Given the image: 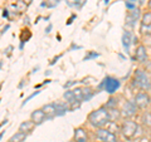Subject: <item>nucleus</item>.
<instances>
[{"instance_id":"f8f14e48","label":"nucleus","mask_w":151,"mask_h":142,"mask_svg":"<svg viewBox=\"0 0 151 142\" xmlns=\"http://www.w3.org/2000/svg\"><path fill=\"white\" fill-rule=\"evenodd\" d=\"M42 110L43 112L45 113L47 116V120H50V118H53L57 116V108H55V103H47L42 107Z\"/></svg>"},{"instance_id":"f3484780","label":"nucleus","mask_w":151,"mask_h":142,"mask_svg":"<svg viewBox=\"0 0 151 142\" xmlns=\"http://www.w3.org/2000/svg\"><path fill=\"white\" fill-rule=\"evenodd\" d=\"M141 25H151V11H146L141 15Z\"/></svg>"},{"instance_id":"473e14b6","label":"nucleus","mask_w":151,"mask_h":142,"mask_svg":"<svg viewBox=\"0 0 151 142\" xmlns=\"http://www.w3.org/2000/svg\"><path fill=\"white\" fill-rule=\"evenodd\" d=\"M147 5H149V8L151 9V0H149V4H147Z\"/></svg>"},{"instance_id":"aec40b11","label":"nucleus","mask_w":151,"mask_h":142,"mask_svg":"<svg viewBox=\"0 0 151 142\" xmlns=\"http://www.w3.org/2000/svg\"><path fill=\"white\" fill-rule=\"evenodd\" d=\"M14 6L17 8V10H18V11H24L28 5L25 4L24 0H18V1L15 3V5H14Z\"/></svg>"},{"instance_id":"4468645a","label":"nucleus","mask_w":151,"mask_h":142,"mask_svg":"<svg viewBox=\"0 0 151 142\" xmlns=\"http://www.w3.org/2000/svg\"><path fill=\"white\" fill-rule=\"evenodd\" d=\"M34 127H35V125L33 121H24L19 126V131L24 132V133H30V132L34 130Z\"/></svg>"},{"instance_id":"dca6fc26","label":"nucleus","mask_w":151,"mask_h":142,"mask_svg":"<svg viewBox=\"0 0 151 142\" xmlns=\"http://www.w3.org/2000/svg\"><path fill=\"white\" fill-rule=\"evenodd\" d=\"M27 138V133H24V132H17L15 135H13L10 138H9L8 142H23Z\"/></svg>"},{"instance_id":"b1692460","label":"nucleus","mask_w":151,"mask_h":142,"mask_svg":"<svg viewBox=\"0 0 151 142\" xmlns=\"http://www.w3.org/2000/svg\"><path fill=\"white\" fill-rule=\"evenodd\" d=\"M96 57H98V53H94V52H89V53L84 57V60H88V59H91V58H96Z\"/></svg>"},{"instance_id":"f03ea898","label":"nucleus","mask_w":151,"mask_h":142,"mask_svg":"<svg viewBox=\"0 0 151 142\" xmlns=\"http://www.w3.org/2000/svg\"><path fill=\"white\" fill-rule=\"evenodd\" d=\"M134 82L141 91H149L151 89V78L145 69H136L134 74Z\"/></svg>"},{"instance_id":"a878e982","label":"nucleus","mask_w":151,"mask_h":142,"mask_svg":"<svg viewBox=\"0 0 151 142\" xmlns=\"http://www.w3.org/2000/svg\"><path fill=\"white\" fill-rule=\"evenodd\" d=\"M87 0H76V8L77 9H81L84 4H86Z\"/></svg>"},{"instance_id":"1a4fd4ad","label":"nucleus","mask_w":151,"mask_h":142,"mask_svg":"<svg viewBox=\"0 0 151 142\" xmlns=\"http://www.w3.org/2000/svg\"><path fill=\"white\" fill-rule=\"evenodd\" d=\"M47 120V116H45V113L43 112V110H35V111H33L32 112V116H30V121L34 122V125L35 126H39L42 125L43 122Z\"/></svg>"},{"instance_id":"a211bd4d","label":"nucleus","mask_w":151,"mask_h":142,"mask_svg":"<svg viewBox=\"0 0 151 142\" xmlns=\"http://www.w3.org/2000/svg\"><path fill=\"white\" fill-rule=\"evenodd\" d=\"M93 94H94V92L89 87L83 88V101H88L89 98L93 97Z\"/></svg>"},{"instance_id":"2eb2a0df","label":"nucleus","mask_w":151,"mask_h":142,"mask_svg":"<svg viewBox=\"0 0 151 142\" xmlns=\"http://www.w3.org/2000/svg\"><path fill=\"white\" fill-rule=\"evenodd\" d=\"M132 34L130 32H127L125 30L124 32V34H122V45H124V48L126 49V52L129 53V49H130V45L132 43Z\"/></svg>"},{"instance_id":"6e6552de","label":"nucleus","mask_w":151,"mask_h":142,"mask_svg":"<svg viewBox=\"0 0 151 142\" xmlns=\"http://www.w3.org/2000/svg\"><path fill=\"white\" fill-rule=\"evenodd\" d=\"M140 9L136 8L134 9V10H129V13H127L126 15V25H130V27H134L135 23L140 19Z\"/></svg>"},{"instance_id":"7c9ffc66","label":"nucleus","mask_w":151,"mask_h":142,"mask_svg":"<svg viewBox=\"0 0 151 142\" xmlns=\"http://www.w3.org/2000/svg\"><path fill=\"white\" fill-rule=\"evenodd\" d=\"M129 1H132V3H135V4H136V3H137V1L140 3V0H129Z\"/></svg>"},{"instance_id":"0eeeda50","label":"nucleus","mask_w":151,"mask_h":142,"mask_svg":"<svg viewBox=\"0 0 151 142\" xmlns=\"http://www.w3.org/2000/svg\"><path fill=\"white\" fill-rule=\"evenodd\" d=\"M136 111H137V106L135 105V102L125 101L124 106L121 108V116L124 117L125 120H129V118L136 115Z\"/></svg>"},{"instance_id":"2f4dec72","label":"nucleus","mask_w":151,"mask_h":142,"mask_svg":"<svg viewBox=\"0 0 151 142\" xmlns=\"http://www.w3.org/2000/svg\"><path fill=\"white\" fill-rule=\"evenodd\" d=\"M50 29H52V25H49L48 28H47V33H49V30H50Z\"/></svg>"},{"instance_id":"cd10ccee","label":"nucleus","mask_w":151,"mask_h":142,"mask_svg":"<svg viewBox=\"0 0 151 142\" xmlns=\"http://www.w3.org/2000/svg\"><path fill=\"white\" fill-rule=\"evenodd\" d=\"M10 50H13V47H12V45H9L4 52H6V54H8V55H10Z\"/></svg>"},{"instance_id":"9d476101","label":"nucleus","mask_w":151,"mask_h":142,"mask_svg":"<svg viewBox=\"0 0 151 142\" xmlns=\"http://www.w3.org/2000/svg\"><path fill=\"white\" fill-rule=\"evenodd\" d=\"M135 58L139 63H146L147 62V50H146V47L140 44L135 52Z\"/></svg>"},{"instance_id":"393cba45","label":"nucleus","mask_w":151,"mask_h":142,"mask_svg":"<svg viewBox=\"0 0 151 142\" xmlns=\"http://www.w3.org/2000/svg\"><path fill=\"white\" fill-rule=\"evenodd\" d=\"M126 8L129 9V10H134V9H136V4L127 0V1H126Z\"/></svg>"},{"instance_id":"423d86ee","label":"nucleus","mask_w":151,"mask_h":142,"mask_svg":"<svg viewBox=\"0 0 151 142\" xmlns=\"http://www.w3.org/2000/svg\"><path fill=\"white\" fill-rule=\"evenodd\" d=\"M94 135H96V138L101 142H117V136L107 128H97Z\"/></svg>"},{"instance_id":"c756f323","label":"nucleus","mask_w":151,"mask_h":142,"mask_svg":"<svg viewBox=\"0 0 151 142\" xmlns=\"http://www.w3.org/2000/svg\"><path fill=\"white\" fill-rule=\"evenodd\" d=\"M24 1H25V4H27V5H29V4H32V1H33V0H24Z\"/></svg>"},{"instance_id":"72a5a7b5","label":"nucleus","mask_w":151,"mask_h":142,"mask_svg":"<svg viewBox=\"0 0 151 142\" xmlns=\"http://www.w3.org/2000/svg\"><path fill=\"white\" fill-rule=\"evenodd\" d=\"M144 1H145V0H140V4H144Z\"/></svg>"},{"instance_id":"6ab92c4d","label":"nucleus","mask_w":151,"mask_h":142,"mask_svg":"<svg viewBox=\"0 0 151 142\" xmlns=\"http://www.w3.org/2000/svg\"><path fill=\"white\" fill-rule=\"evenodd\" d=\"M73 91V93H74V97L77 98V101H83V88H79V87H77V88H74V89H72Z\"/></svg>"},{"instance_id":"bb28decb","label":"nucleus","mask_w":151,"mask_h":142,"mask_svg":"<svg viewBox=\"0 0 151 142\" xmlns=\"http://www.w3.org/2000/svg\"><path fill=\"white\" fill-rule=\"evenodd\" d=\"M68 6H76V0H65Z\"/></svg>"},{"instance_id":"c9c22d12","label":"nucleus","mask_w":151,"mask_h":142,"mask_svg":"<svg viewBox=\"0 0 151 142\" xmlns=\"http://www.w3.org/2000/svg\"><path fill=\"white\" fill-rule=\"evenodd\" d=\"M150 91H151V89H150Z\"/></svg>"},{"instance_id":"f257e3e1","label":"nucleus","mask_w":151,"mask_h":142,"mask_svg":"<svg viewBox=\"0 0 151 142\" xmlns=\"http://www.w3.org/2000/svg\"><path fill=\"white\" fill-rule=\"evenodd\" d=\"M87 121L89 122V125L96 127V128H105V126L111 123L110 111H108L105 106L100 107L89 113L87 117Z\"/></svg>"},{"instance_id":"ddd939ff","label":"nucleus","mask_w":151,"mask_h":142,"mask_svg":"<svg viewBox=\"0 0 151 142\" xmlns=\"http://www.w3.org/2000/svg\"><path fill=\"white\" fill-rule=\"evenodd\" d=\"M57 108V116H63L68 111H70V107L67 102H54Z\"/></svg>"},{"instance_id":"7ed1b4c3","label":"nucleus","mask_w":151,"mask_h":142,"mask_svg":"<svg viewBox=\"0 0 151 142\" xmlns=\"http://www.w3.org/2000/svg\"><path fill=\"white\" fill-rule=\"evenodd\" d=\"M137 130H139V125L132 120H125L121 125V133L127 140H131L136 135Z\"/></svg>"},{"instance_id":"4be33fe9","label":"nucleus","mask_w":151,"mask_h":142,"mask_svg":"<svg viewBox=\"0 0 151 142\" xmlns=\"http://www.w3.org/2000/svg\"><path fill=\"white\" fill-rule=\"evenodd\" d=\"M140 32H141V34H144V35L151 34V25H141Z\"/></svg>"},{"instance_id":"20e7f679","label":"nucleus","mask_w":151,"mask_h":142,"mask_svg":"<svg viewBox=\"0 0 151 142\" xmlns=\"http://www.w3.org/2000/svg\"><path fill=\"white\" fill-rule=\"evenodd\" d=\"M120 86H121L120 80L113 78V77H106L105 79H103V82L101 83V88H103L107 93H110V94L115 93L117 89L120 88Z\"/></svg>"},{"instance_id":"5701e85b","label":"nucleus","mask_w":151,"mask_h":142,"mask_svg":"<svg viewBox=\"0 0 151 142\" xmlns=\"http://www.w3.org/2000/svg\"><path fill=\"white\" fill-rule=\"evenodd\" d=\"M45 4L48 8H55L59 4V0H47Z\"/></svg>"},{"instance_id":"c85d7f7f","label":"nucleus","mask_w":151,"mask_h":142,"mask_svg":"<svg viewBox=\"0 0 151 142\" xmlns=\"http://www.w3.org/2000/svg\"><path fill=\"white\" fill-rule=\"evenodd\" d=\"M8 15H9V13H8V10H6V9H4V10H3V16H5V18H8Z\"/></svg>"},{"instance_id":"f704fd0d","label":"nucleus","mask_w":151,"mask_h":142,"mask_svg":"<svg viewBox=\"0 0 151 142\" xmlns=\"http://www.w3.org/2000/svg\"><path fill=\"white\" fill-rule=\"evenodd\" d=\"M68 142H74V141H68Z\"/></svg>"},{"instance_id":"9b49d317","label":"nucleus","mask_w":151,"mask_h":142,"mask_svg":"<svg viewBox=\"0 0 151 142\" xmlns=\"http://www.w3.org/2000/svg\"><path fill=\"white\" fill-rule=\"evenodd\" d=\"M74 142H88V133L83 127H78L74 130Z\"/></svg>"},{"instance_id":"412c9836","label":"nucleus","mask_w":151,"mask_h":142,"mask_svg":"<svg viewBox=\"0 0 151 142\" xmlns=\"http://www.w3.org/2000/svg\"><path fill=\"white\" fill-rule=\"evenodd\" d=\"M142 122L146 126L151 127V113L150 112H145L142 115Z\"/></svg>"},{"instance_id":"39448f33","label":"nucleus","mask_w":151,"mask_h":142,"mask_svg":"<svg viewBox=\"0 0 151 142\" xmlns=\"http://www.w3.org/2000/svg\"><path fill=\"white\" fill-rule=\"evenodd\" d=\"M134 102H135V105L137 106V108H140V110H145L147 106H150L151 96L146 91H141L139 93H136Z\"/></svg>"}]
</instances>
